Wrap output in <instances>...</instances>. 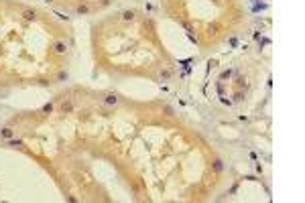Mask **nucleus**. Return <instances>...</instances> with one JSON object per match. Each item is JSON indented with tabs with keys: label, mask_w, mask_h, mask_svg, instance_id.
Masks as SVG:
<instances>
[{
	"label": "nucleus",
	"mask_w": 305,
	"mask_h": 203,
	"mask_svg": "<svg viewBox=\"0 0 305 203\" xmlns=\"http://www.w3.org/2000/svg\"><path fill=\"white\" fill-rule=\"evenodd\" d=\"M75 12H77V14H88V12H90V6H88V4H79V6L75 8Z\"/></svg>",
	"instance_id": "obj_5"
},
{
	"label": "nucleus",
	"mask_w": 305,
	"mask_h": 203,
	"mask_svg": "<svg viewBox=\"0 0 305 203\" xmlns=\"http://www.w3.org/2000/svg\"><path fill=\"white\" fill-rule=\"evenodd\" d=\"M122 18H124V20H132V18H134V12H132V10H126V12H122Z\"/></svg>",
	"instance_id": "obj_6"
},
{
	"label": "nucleus",
	"mask_w": 305,
	"mask_h": 203,
	"mask_svg": "<svg viewBox=\"0 0 305 203\" xmlns=\"http://www.w3.org/2000/svg\"><path fill=\"white\" fill-rule=\"evenodd\" d=\"M22 16H25L27 20H35V18H37V12H35L33 8H25V10H22Z\"/></svg>",
	"instance_id": "obj_2"
},
{
	"label": "nucleus",
	"mask_w": 305,
	"mask_h": 203,
	"mask_svg": "<svg viewBox=\"0 0 305 203\" xmlns=\"http://www.w3.org/2000/svg\"><path fill=\"white\" fill-rule=\"evenodd\" d=\"M43 2H51V0H43Z\"/></svg>",
	"instance_id": "obj_10"
},
{
	"label": "nucleus",
	"mask_w": 305,
	"mask_h": 203,
	"mask_svg": "<svg viewBox=\"0 0 305 203\" xmlns=\"http://www.w3.org/2000/svg\"><path fill=\"white\" fill-rule=\"evenodd\" d=\"M104 102H106L108 106H114L116 102H118V96H116V94H108V96L104 98Z\"/></svg>",
	"instance_id": "obj_3"
},
{
	"label": "nucleus",
	"mask_w": 305,
	"mask_h": 203,
	"mask_svg": "<svg viewBox=\"0 0 305 203\" xmlns=\"http://www.w3.org/2000/svg\"><path fill=\"white\" fill-rule=\"evenodd\" d=\"M71 110H73V104H71V102H63V104H61V112H63V114H69Z\"/></svg>",
	"instance_id": "obj_4"
},
{
	"label": "nucleus",
	"mask_w": 305,
	"mask_h": 203,
	"mask_svg": "<svg viewBox=\"0 0 305 203\" xmlns=\"http://www.w3.org/2000/svg\"><path fill=\"white\" fill-rule=\"evenodd\" d=\"M53 51H55L57 55H63V53L67 51V45H65L63 41H55V43H53Z\"/></svg>",
	"instance_id": "obj_1"
},
{
	"label": "nucleus",
	"mask_w": 305,
	"mask_h": 203,
	"mask_svg": "<svg viewBox=\"0 0 305 203\" xmlns=\"http://www.w3.org/2000/svg\"><path fill=\"white\" fill-rule=\"evenodd\" d=\"M222 169H224V165H222V161H220V159H216V161H214V171H218V173H220Z\"/></svg>",
	"instance_id": "obj_7"
},
{
	"label": "nucleus",
	"mask_w": 305,
	"mask_h": 203,
	"mask_svg": "<svg viewBox=\"0 0 305 203\" xmlns=\"http://www.w3.org/2000/svg\"><path fill=\"white\" fill-rule=\"evenodd\" d=\"M2 136H4V138H10V136H12V130H10V128H4V130H2Z\"/></svg>",
	"instance_id": "obj_8"
},
{
	"label": "nucleus",
	"mask_w": 305,
	"mask_h": 203,
	"mask_svg": "<svg viewBox=\"0 0 305 203\" xmlns=\"http://www.w3.org/2000/svg\"><path fill=\"white\" fill-rule=\"evenodd\" d=\"M216 2H220V0H216Z\"/></svg>",
	"instance_id": "obj_11"
},
{
	"label": "nucleus",
	"mask_w": 305,
	"mask_h": 203,
	"mask_svg": "<svg viewBox=\"0 0 305 203\" xmlns=\"http://www.w3.org/2000/svg\"><path fill=\"white\" fill-rule=\"evenodd\" d=\"M51 110H53V106H51V104H47V106L43 108V112H45V114H51Z\"/></svg>",
	"instance_id": "obj_9"
}]
</instances>
